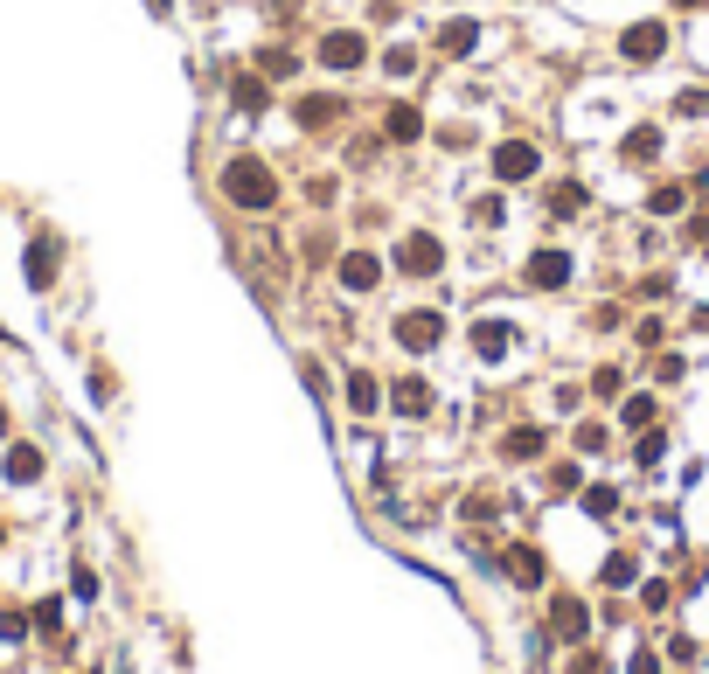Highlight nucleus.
<instances>
[{"mask_svg": "<svg viewBox=\"0 0 709 674\" xmlns=\"http://www.w3.org/2000/svg\"><path fill=\"white\" fill-rule=\"evenodd\" d=\"M216 188H223V202H230V209H244V216H265V209L279 202V167H272L265 153H237V160H223Z\"/></svg>", "mask_w": 709, "mask_h": 674, "instance_id": "obj_1", "label": "nucleus"}, {"mask_svg": "<svg viewBox=\"0 0 709 674\" xmlns=\"http://www.w3.org/2000/svg\"><path fill=\"white\" fill-rule=\"evenodd\" d=\"M313 63H320L327 77H355V70H369V35H362V28H320Z\"/></svg>", "mask_w": 709, "mask_h": 674, "instance_id": "obj_2", "label": "nucleus"}, {"mask_svg": "<svg viewBox=\"0 0 709 674\" xmlns=\"http://www.w3.org/2000/svg\"><path fill=\"white\" fill-rule=\"evenodd\" d=\"M487 174H494L501 188H522V181L543 174V146H536V139H501V146L487 153Z\"/></svg>", "mask_w": 709, "mask_h": 674, "instance_id": "obj_3", "label": "nucleus"}, {"mask_svg": "<svg viewBox=\"0 0 709 674\" xmlns=\"http://www.w3.org/2000/svg\"><path fill=\"white\" fill-rule=\"evenodd\" d=\"M390 341H397L404 355H431V348L445 341V313H438V306H411V313H397V320H390Z\"/></svg>", "mask_w": 709, "mask_h": 674, "instance_id": "obj_4", "label": "nucleus"}, {"mask_svg": "<svg viewBox=\"0 0 709 674\" xmlns=\"http://www.w3.org/2000/svg\"><path fill=\"white\" fill-rule=\"evenodd\" d=\"M341 119H348V98L341 91H299L292 98V126L299 133H334Z\"/></svg>", "mask_w": 709, "mask_h": 674, "instance_id": "obj_5", "label": "nucleus"}, {"mask_svg": "<svg viewBox=\"0 0 709 674\" xmlns=\"http://www.w3.org/2000/svg\"><path fill=\"white\" fill-rule=\"evenodd\" d=\"M397 271H404V278H438V271H445V244H438L431 230H404V244H397Z\"/></svg>", "mask_w": 709, "mask_h": 674, "instance_id": "obj_6", "label": "nucleus"}, {"mask_svg": "<svg viewBox=\"0 0 709 674\" xmlns=\"http://www.w3.org/2000/svg\"><path fill=\"white\" fill-rule=\"evenodd\" d=\"M383 258H376V251H341V258H334V285H341V292H355V299H369V292H376V285H383Z\"/></svg>", "mask_w": 709, "mask_h": 674, "instance_id": "obj_7", "label": "nucleus"}, {"mask_svg": "<svg viewBox=\"0 0 709 674\" xmlns=\"http://www.w3.org/2000/svg\"><path fill=\"white\" fill-rule=\"evenodd\" d=\"M21 271H28V285H35V292H49V285H56V271H63V237H56V230L28 237V251H21Z\"/></svg>", "mask_w": 709, "mask_h": 674, "instance_id": "obj_8", "label": "nucleus"}, {"mask_svg": "<svg viewBox=\"0 0 709 674\" xmlns=\"http://www.w3.org/2000/svg\"><path fill=\"white\" fill-rule=\"evenodd\" d=\"M619 56H626L633 70L661 63V56H668V28H661V21H633V28H619Z\"/></svg>", "mask_w": 709, "mask_h": 674, "instance_id": "obj_9", "label": "nucleus"}, {"mask_svg": "<svg viewBox=\"0 0 709 674\" xmlns=\"http://www.w3.org/2000/svg\"><path fill=\"white\" fill-rule=\"evenodd\" d=\"M522 285H529V292H564V285H570V251H557V244L529 251V265H522Z\"/></svg>", "mask_w": 709, "mask_h": 674, "instance_id": "obj_10", "label": "nucleus"}, {"mask_svg": "<svg viewBox=\"0 0 709 674\" xmlns=\"http://www.w3.org/2000/svg\"><path fill=\"white\" fill-rule=\"evenodd\" d=\"M480 35H487V28H480V21H473V14H459V21H445V28H438V35H431V49H438V56H445V63H466V56H473V49H480Z\"/></svg>", "mask_w": 709, "mask_h": 674, "instance_id": "obj_11", "label": "nucleus"}, {"mask_svg": "<svg viewBox=\"0 0 709 674\" xmlns=\"http://www.w3.org/2000/svg\"><path fill=\"white\" fill-rule=\"evenodd\" d=\"M543 452H550V431H543V424H515V431H501V459H508V466H536Z\"/></svg>", "mask_w": 709, "mask_h": 674, "instance_id": "obj_12", "label": "nucleus"}, {"mask_svg": "<svg viewBox=\"0 0 709 674\" xmlns=\"http://www.w3.org/2000/svg\"><path fill=\"white\" fill-rule=\"evenodd\" d=\"M230 105H237V119H258V112L272 105V84H265L258 70H237V77H230Z\"/></svg>", "mask_w": 709, "mask_h": 674, "instance_id": "obj_13", "label": "nucleus"}, {"mask_svg": "<svg viewBox=\"0 0 709 674\" xmlns=\"http://www.w3.org/2000/svg\"><path fill=\"white\" fill-rule=\"evenodd\" d=\"M42 466H49V459H42V445H28V438H14V445H7V459H0V473H7L14 487H35V480H42Z\"/></svg>", "mask_w": 709, "mask_h": 674, "instance_id": "obj_14", "label": "nucleus"}, {"mask_svg": "<svg viewBox=\"0 0 709 674\" xmlns=\"http://www.w3.org/2000/svg\"><path fill=\"white\" fill-rule=\"evenodd\" d=\"M550 633H557V640H570V647L591 633V612H584V598H550Z\"/></svg>", "mask_w": 709, "mask_h": 674, "instance_id": "obj_15", "label": "nucleus"}, {"mask_svg": "<svg viewBox=\"0 0 709 674\" xmlns=\"http://www.w3.org/2000/svg\"><path fill=\"white\" fill-rule=\"evenodd\" d=\"M508 348H515V327L508 320H473V355L480 362H508Z\"/></svg>", "mask_w": 709, "mask_h": 674, "instance_id": "obj_16", "label": "nucleus"}, {"mask_svg": "<svg viewBox=\"0 0 709 674\" xmlns=\"http://www.w3.org/2000/svg\"><path fill=\"white\" fill-rule=\"evenodd\" d=\"M251 70H258L265 84H292V77H299V56H292L285 42H265V49L251 56Z\"/></svg>", "mask_w": 709, "mask_h": 674, "instance_id": "obj_17", "label": "nucleus"}, {"mask_svg": "<svg viewBox=\"0 0 709 674\" xmlns=\"http://www.w3.org/2000/svg\"><path fill=\"white\" fill-rule=\"evenodd\" d=\"M383 139H390V146H418V139H425V112H418V105H390V112H383Z\"/></svg>", "mask_w": 709, "mask_h": 674, "instance_id": "obj_18", "label": "nucleus"}, {"mask_svg": "<svg viewBox=\"0 0 709 674\" xmlns=\"http://www.w3.org/2000/svg\"><path fill=\"white\" fill-rule=\"evenodd\" d=\"M390 410H397V417H431V383L425 376H404V383L390 390Z\"/></svg>", "mask_w": 709, "mask_h": 674, "instance_id": "obj_19", "label": "nucleus"}, {"mask_svg": "<svg viewBox=\"0 0 709 674\" xmlns=\"http://www.w3.org/2000/svg\"><path fill=\"white\" fill-rule=\"evenodd\" d=\"M341 390H348V410H355V417L383 410V383H376L369 369H348V383H341Z\"/></svg>", "mask_w": 709, "mask_h": 674, "instance_id": "obj_20", "label": "nucleus"}, {"mask_svg": "<svg viewBox=\"0 0 709 674\" xmlns=\"http://www.w3.org/2000/svg\"><path fill=\"white\" fill-rule=\"evenodd\" d=\"M508 577H515L522 591H536V584H543V549H536V542H515V549H508Z\"/></svg>", "mask_w": 709, "mask_h": 674, "instance_id": "obj_21", "label": "nucleus"}, {"mask_svg": "<svg viewBox=\"0 0 709 674\" xmlns=\"http://www.w3.org/2000/svg\"><path fill=\"white\" fill-rule=\"evenodd\" d=\"M619 153H626V160H633V167H640V160H654V153H661V126H654V119H640V126H633V133L619 139Z\"/></svg>", "mask_w": 709, "mask_h": 674, "instance_id": "obj_22", "label": "nucleus"}, {"mask_svg": "<svg viewBox=\"0 0 709 674\" xmlns=\"http://www.w3.org/2000/svg\"><path fill=\"white\" fill-rule=\"evenodd\" d=\"M584 181H550V216H584Z\"/></svg>", "mask_w": 709, "mask_h": 674, "instance_id": "obj_23", "label": "nucleus"}, {"mask_svg": "<svg viewBox=\"0 0 709 674\" xmlns=\"http://www.w3.org/2000/svg\"><path fill=\"white\" fill-rule=\"evenodd\" d=\"M466 216H473V230H480V237H494V230L508 223V202H501V195H480V202H473Z\"/></svg>", "mask_w": 709, "mask_h": 674, "instance_id": "obj_24", "label": "nucleus"}, {"mask_svg": "<svg viewBox=\"0 0 709 674\" xmlns=\"http://www.w3.org/2000/svg\"><path fill=\"white\" fill-rule=\"evenodd\" d=\"M682 202H689V188H682V181H661V188H647V209H654V216H682Z\"/></svg>", "mask_w": 709, "mask_h": 674, "instance_id": "obj_25", "label": "nucleus"}, {"mask_svg": "<svg viewBox=\"0 0 709 674\" xmlns=\"http://www.w3.org/2000/svg\"><path fill=\"white\" fill-rule=\"evenodd\" d=\"M299 251H306V265H334V258H341V251H334V230H320V223L299 237Z\"/></svg>", "mask_w": 709, "mask_h": 674, "instance_id": "obj_26", "label": "nucleus"}, {"mask_svg": "<svg viewBox=\"0 0 709 674\" xmlns=\"http://www.w3.org/2000/svg\"><path fill=\"white\" fill-rule=\"evenodd\" d=\"M570 445H577V452H584V459H598V452H605V445H612V431H605V424H598V417H584V424H577V431H570Z\"/></svg>", "mask_w": 709, "mask_h": 674, "instance_id": "obj_27", "label": "nucleus"}, {"mask_svg": "<svg viewBox=\"0 0 709 674\" xmlns=\"http://www.w3.org/2000/svg\"><path fill=\"white\" fill-rule=\"evenodd\" d=\"M654 390H633V397H626V410H619V417H626V431H647V424H654Z\"/></svg>", "mask_w": 709, "mask_h": 674, "instance_id": "obj_28", "label": "nucleus"}, {"mask_svg": "<svg viewBox=\"0 0 709 674\" xmlns=\"http://www.w3.org/2000/svg\"><path fill=\"white\" fill-rule=\"evenodd\" d=\"M383 77H397V84H404V77H418V49H404V42H397V49H383Z\"/></svg>", "mask_w": 709, "mask_h": 674, "instance_id": "obj_29", "label": "nucleus"}, {"mask_svg": "<svg viewBox=\"0 0 709 674\" xmlns=\"http://www.w3.org/2000/svg\"><path fill=\"white\" fill-rule=\"evenodd\" d=\"M598 577H605V584L619 591V584H633V577H640V563H633V556L619 549V556H605V570H598Z\"/></svg>", "mask_w": 709, "mask_h": 674, "instance_id": "obj_30", "label": "nucleus"}, {"mask_svg": "<svg viewBox=\"0 0 709 674\" xmlns=\"http://www.w3.org/2000/svg\"><path fill=\"white\" fill-rule=\"evenodd\" d=\"M619 390H626V369H612V362L591 369V397H619Z\"/></svg>", "mask_w": 709, "mask_h": 674, "instance_id": "obj_31", "label": "nucleus"}, {"mask_svg": "<svg viewBox=\"0 0 709 674\" xmlns=\"http://www.w3.org/2000/svg\"><path fill=\"white\" fill-rule=\"evenodd\" d=\"M459 515H466V522H494V515H501V501L480 487V494H466V508H459Z\"/></svg>", "mask_w": 709, "mask_h": 674, "instance_id": "obj_32", "label": "nucleus"}, {"mask_svg": "<svg viewBox=\"0 0 709 674\" xmlns=\"http://www.w3.org/2000/svg\"><path fill=\"white\" fill-rule=\"evenodd\" d=\"M570 674H612V661H605L598 647H577V654H570Z\"/></svg>", "mask_w": 709, "mask_h": 674, "instance_id": "obj_33", "label": "nucleus"}, {"mask_svg": "<svg viewBox=\"0 0 709 674\" xmlns=\"http://www.w3.org/2000/svg\"><path fill=\"white\" fill-rule=\"evenodd\" d=\"M306 202H320V209L341 202V181H334V174H313V181H306Z\"/></svg>", "mask_w": 709, "mask_h": 674, "instance_id": "obj_34", "label": "nucleus"}, {"mask_svg": "<svg viewBox=\"0 0 709 674\" xmlns=\"http://www.w3.org/2000/svg\"><path fill=\"white\" fill-rule=\"evenodd\" d=\"M584 515H619V494L612 487H584Z\"/></svg>", "mask_w": 709, "mask_h": 674, "instance_id": "obj_35", "label": "nucleus"}, {"mask_svg": "<svg viewBox=\"0 0 709 674\" xmlns=\"http://www.w3.org/2000/svg\"><path fill=\"white\" fill-rule=\"evenodd\" d=\"M28 626H35L28 612H0V640H7V647H21V640H28Z\"/></svg>", "mask_w": 709, "mask_h": 674, "instance_id": "obj_36", "label": "nucleus"}, {"mask_svg": "<svg viewBox=\"0 0 709 674\" xmlns=\"http://www.w3.org/2000/svg\"><path fill=\"white\" fill-rule=\"evenodd\" d=\"M28 619H35V626H42V633H56V626H63V598H42V605H35V612H28Z\"/></svg>", "mask_w": 709, "mask_h": 674, "instance_id": "obj_37", "label": "nucleus"}, {"mask_svg": "<svg viewBox=\"0 0 709 674\" xmlns=\"http://www.w3.org/2000/svg\"><path fill=\"white\" fill-rule=\"evenodd\" d=\"M709 112V91H682V98H675V119H703Z\"/></svg>", "mask_w": 709, "mask_h": 674, "instance_id": "obj_38", "label": "nucleus"}, {"mask_svg": "<svg viewBox=\"0 0 709 674\" xmlns=\"http://www.w3.org/2000/svg\"><path fill=\"white\" fill-rule=\"evenodd\" d=\"M640 292H647V299H668V292H675V278H668V271H647V278H640Z\"/></svg>", "mask_w": 709, "mask_h": 674, "instance_id": "obj_39", "label": "nucleus"}, {"mask_svg": "<svg viewBox=\"0 0 709 674\" xmlns=\"http://www.w3.org/2000/svg\"><path fill=\"white\" fill-rule=\"evenodd\" d=\"M550 487H557V494H577V466H570V459H564V466H550Z\"/></svg>", "mask_w": 709, "mask_h": 674, "instance_id": "obj_40", "label": "nucleus"}, {"mask_svg": "<svg viewBox=\"0 0 709 674\" xmlns=\"http://www.w3.org/2000/svg\"><path fill=\"white\" fill-rule=\"evenodd\" d=\"M626 674H661V654H654V647H640V654L626 661Z\"/></svg>", "mask_w": 709, "mask_h": 674, "instance_id": "obj_41", "label": "nucleus"}, {"mask_svg": "<svg viewBox=\"0 0 709 674\" xmlns=\"http://www.w3.org/2000/svg\"><path fill=\"white\" fill-rule=\"evenodd\" d=\"M640 605H647V612H661V605H668V584H661V577H654V584H640Z\"/></svg>", "mask_w": 709, "mask_h": 674, "instance_id": "obj_42", "label": "nucleus"}, {"mask_svg": "<svg viewBox=\"0 0 709 674\" xmlns=\"http://www.w3.org/2000/svg\"><path fill=\"white\" fill-rule=\"evenodd\" d=\"M675 7H682V14H696V7H709V0H675Z\"/></svg>", "mask_w": 709, "mask_h": 674, "instance_id": "obj_43", "label": "nucleus"}, {"mask_svg": "<svg viewBox=\"0 0 709 674\" xmlns=\"http://www.w3.org/2000/svg\"><path fill=\"white\" fill-rule=\"evenodd\" d=\"M0 549H7V522H0Z\"/></svg>", "mask_w": 709, "mask_h": 674, "instance_id": "obj_44", "label": "nucleus"}, {"mask_svg": "<svg viewBox=\"0 0 709 674\" xmlns=\"http://www.w3.org/2000/svg\"><path fill=\"white\" fill-rule=\"evenodd\" d=\"M0 431H7V410H0Z\"/></svg>", "mask_w": 709, "mask_h": 674, "instance_id": "obj_45", "label": "nucleus"}, {"mask_svg": "<svg viewBox=\"0 0 709 674\" xmlns=\"http://www.w3.org/2000/svg\"><path fill=\"white\" fill-rule=\"evenodd\" d=\"M703 258H709V237H703Z\"/></svg>", "mask_w": 709, "mask_h": 674, "instance_id": "obj_46", "label": "nucleus"}]
</instances>
